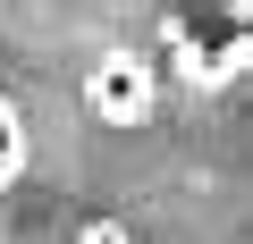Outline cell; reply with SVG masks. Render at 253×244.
I'll return each mask as SVG.
<instances>
[{
    "mask_svg": "<svg viewBox=\"0 0 253 244\" xmlns=\"http://www.w3.org/2000/svg\"><path fill=\"white\" fill-rule=\"evenodd\" d=\"M84 118L93 127H152L161 118V68L144 59V51H101L93 68H84Z\"/></svg>",
    "mask_w": 253,
    "mask_h": 244,
    "instance_id": "1",
    "label": "cell"
},
{
    "mask_svg": "<svg viewBox=\"0 0 253 244\" xmlns=\"http://www.w3.org/2000/svg\"><path fill=\"white\" fill-rule=\"evenodd\" d=\"M26 160H34V135H26V109L0 93V194H9L17 177H26Z\"/></svg>",
    "mask_w": 253,
    "mask_h": 244,
    "instance_id": "2",
    "label": "cell"
},
{
    "mask_svg": "<svg viewBox=\"0 0 253 244\" xmlns=\"http://www.w3.org/2000/svg\"><path fill=\"white\" fill-rule=\"evenodd\" d=\"M76 244H126V227H118V219H101V227H84Z\"/></svg>",
    "mask_w": 253,
    "mask_h": 244,
    "instance_id": "3",
    "label": "cell"
}]
</instances>
